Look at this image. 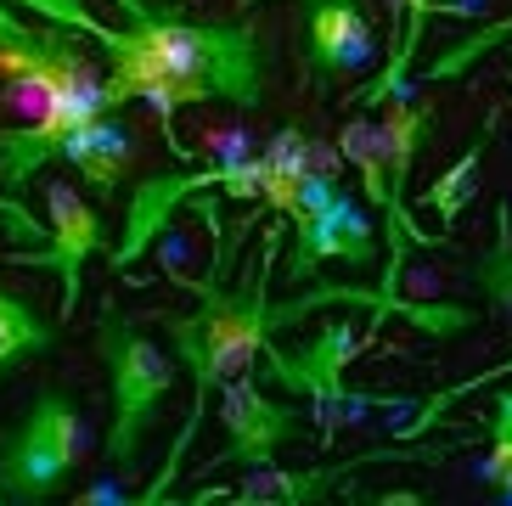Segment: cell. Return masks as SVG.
I'll list each match as a JSON object with an SVG mask.
<instances>
[{
	"instance_id": "obj_1",
	"label": "cell",
	"mask_w": 512,
	"mask_h": 506,
	"mask_svg": "<svg viewBox=\"0 0 512 506\" xmlns=\"http://www.w3.org/2000/svg\"><path fill=\"white\" fill-rule=\"evenodd\" d=\"M209 225H214V270L203 282L175 276L181 287H192L197 310L192 315H164L169 349H175L181 366L192 372V417L181 422V439H175L164 473H158V490H147L141 501H164L169 495L186 445H192L197 428H203V405L214 400V388L226 383V377L248 372L259 360V349L271 338H282V321H276V304H271V259H276V248H282V225L265 231L254 265L242 270V282H226L231 276V242H226V231H220V220H209Z\"/></svg>"
},
{
	"instance_id": "obj_2",
	"label": "cell",
	"mask_w": 512,
	"mask_h": 506,
	"mask_svg": "<svg viewBox=\"0 0 512 506\" xmlns=\"http://www.w3.org/2000/svg\"><path fill=\"white\" fill-rule=\"evenodd\" d=\"M136 45H147L169 74L192 90L197 102H231L254 113L265 102V29L259 23H220V17H186L181 6H147V0H119Z\"/></svg>"
},
{
	"instance_id": "obj_3",
	"label": "cell",
	"mask_w": 512,
	"mask_h": 506,
	"mask_svg": "<svg viewBox=\"0 0 512 506\" xmlns=\"http://www.w3.org/2000/svg\"><path fill=\"white\" fill-rule=\"evenodd\" d=\"M91 343H96V360H102V372H107L102 462L107 467H136L147 433L158 428L169 394H175V366H169L164 349H158L124 310H113V304L102 310Z\"/></svg>"
},
{
	"instance_id": "obj_4",
	"label": "cell",
	"mask_w": 512,
	"mask_h": 506,
	"mask_svg": "<svg viewBox=\"0 0 512 506\" xmlns=\"http://www.w3.org/2000/svg\"><path fill=\"white\" fill-rule=\"evenodd\" d=\"M91 445V422L74 405V394L57 383L34 388L17 428H0V506L57 501Z\"/></svg>"
},
{
	"instance_id": "obj_5",
	"label": "cell",
	"mask_w": 512,
	"mask_h": 506,
	"mask_svg": "<svg viewBox=\"0 0 512 506\" xmlns=\"http://www.w3.org/2000/svg\"><path fill=\"white\" fill-rule=\"evenodd\" d=\"M361 349H372V338H361L349 321H321L304 343H276V338L265 343L259 349V377L271 388H282V394H304L310 400V428H321L332 445V433L344 422H355L366 405H389V400L349 394L344 372Z\"/></svg>"
},
{
	"instance_id": "obj_6",
	"label": "cell",
	"mask_w": 512,
	"mask_h": 506,
	"mask_svg": "<svg viewBox=\"0 0 512 506\" xmlns=\"http://www.w3.org/2000/svg\"><path fill=\"white\" fill-rule=\"evenodd\" d=\"M0 79H6V96L29 113H40L68 90H102V68L74 40V29L23 23L12 17V0H0Z\"/></svg>"
},
{
	"instance_id": "obj_7",
	"label": "cell",
	"mask_w": 512,
	"mask_h": 506,
	"mask_svg": "<svg viewBox=\"0 0 512 506\" xmlns=\"http://www.w3.org/2000/svg\"><path fill=\"white\" fill-rule=\"evenodd\" d=\"M203 186H226V192H237V197H254L259 186H265V152H259V158H237V152H231L226 164H214V169H152L136 192H130L124 237H119V248H113V265L119 270L136 265L141 253L164 237L169 214L181 209L186 197H197Z\"/></svg>"
},
{
	"instance_id": "obj_8",
	"label": "cell",
	"mask_w": 512,
	"mask_h": 506,
	"mask_svg": "<svg viewBox=\"0 0 512 506\" xmlns=\"http://www.w3.org/2000/svg\"><path fill=\"white\" fill-rule=\"evenodd\" d=\"M214 394H220L226 445L197 467V478L220 473V467H271L287 445H299L304 433H310V411H304V405L271 400V394L259 388V377H248V372L226 377Z\"/></svg>"
},
{
	"instance_id": "obj_9",
	"label": "cell",
	"mask_w": 512,
	"mask_h": 506,
	"mask_svg": "<svg viewBox=\"0 0 512 506\" xmlns=\"http://www.w3.org/2000/svg\"><path fill=\"white\" fill-rule=\"evenodd\" d=\"M46 225H51V237L23 248V253H6V265L51 270L62 282V310L57 315L68 321V315L79 310V293H85V265L107 248V231H102L96 203L79 192V186H68V180H51L46 186Z\"/></svg>"
},
{
	"instance_id": "obj_10",
	"label": "cell",
	"mask_w": 512,
	"mask_h": 506,
	"mask_svg": "<svg viewBox=\"0 0 512 506\" xmlns=\"http://www.w3.org/2000/svg\"><path fill=\"white\" fill-rule=\"evenodd\" d=\"M377 62V29L366 0H299V74L316 96Z\"/></svg>"
},
{
	"instance_id": "obj_11",
	"label": "cell",
	"mask_w": 512,
	"mask_h": 506,
	"mask_svg": "<svg viewBox=\"0 0 512 506\" xmlns=\"http://www.w3.org/2000/svg\"><path fill=\"white\" fill-rule=\"evenodd\" d=\"M102 113H113L102 102V90H68V96L40 107L29 124H0V192L23 197L40 180V169L62 158V147Z\"/></svg>"
},
{
	"instance_id": "obj_12",
	"label": "cell",
	"mask_w": 512,
	"mask_h": 506,
	"mask_svg": "<svg viewBox=\"0 0 512 506\" xmlns=\"http://www.w3.org/2000/svg\"><path fill=\"white\" fill-rule=\"evenodd\" d=\"M439 456H451L445 450H417V445H383V450H366V456H349L338 467H304V473H271V467H254L248 484L237 490H203L192 501H237V506H316L321 495L338 484V478L361 473V467H377V462H439Z\"/></svg>"
},
{
	"instance_id": "obj_13",
	"label": "cell",
	"mask_w": 512,
	"mask_h": 506,
	"mask_svg": "<svg viewBox=\"0 0 512 506\" xmlns=\"http://www.w3.org/2000/svg\"><path fill=\"white\" fill-rule=\"evenodd\" d=\"M62 158H68V164L79 169V180L107 203V197L124 186V169L136 164V135H130V124L119 119V107H113V113H102V119L85 124V130L62 147Z\"/></svg>"
},
{
	"instance_id": "obj_14",
	"label": "cell",
	"mask_w": 512,
	"mask_h": 506,
	"mask_svg": "<svg viewBox=\"0 0 512 506\" xmlns=\"http://www.w3.org/2000/svg\"><path fill=\"white\" fill-rule=\"evenodd\" d=\"M434 12H451V0H406V17H400V34H394V51H389V62H383V74H377L372 85L349 90V107H355V113L383 107L400 85H411V57H417L422 29H428V17Z\"/></svg>"
},
{
	"instance_id": "obj_15",
	"label": "cell",
	"mask_w": 512,
	"mask_h": 506,
	"mask_svg": "<svg viewBox=\"0 0 512 506\" xmlns=\"http://www.w3.org/2000/svg\"><path fill=\"white\" fill-rule=\"evenodd\" d=\"M51 343H57V321H46V315L34 310V298L0 287V383H6L17 366L40 360Z\"/></svg>"
},
{
	"instance_id": "obj_16",
	"label": "cell",
	"mask_w": 512,
	"mask_h": 506,
	"mask_svg": "<svg viewBox=\"0 0 512 506\" xmlns=\"http://www.w3.org/2000/svg\"><path fill=\"white\" fill-rule=\"evenodd\" d=\"M496 124H501V107H490V113H484V124H479V135L467 141V152L434 180V186H428V192H422V203H428V209L445 220V231L462 220L467 203H473V192H479V164H484V152H490V135H496Z\"/></svg>"
},
{
	"instance_id": "obj_17",
	"label": "cell",
	"mask_w": 512,
	"mask_h": 506,
	"mask_svg": "<svg viewBox=\"0 0 512 506\" xmlns=\"http://www.w3.org/2000/svg\"><path fill=\"white\" fill-rule=\"evenodd\" d=\"M473 293L490 304L496 321L512 327V203L501 197L496 209V242L484 253H473Z\"/></svg>"
},
{
	"instance_id": "obj_18",
	"label": "cell",
	"mask_w": 512,
	"mask_h": 506,
	"mask_svg": "<svg viewBox=\"0 0 512 506\" xmlns=\"http://www.w3.org/2000/svg\"><path fill=\"white\" fill-rule=\"evenodd\" d=\"M338 152H344L349 164L361 169L366 203L383 214V203H389V152H383V130H377V124H366V119L344 124V141H338Z\"/></svg>"
},
{
	"instance_id": "obj_19",
	"label": "cell",
	"mask_w": 512,
	"mask_h": 506,
	"mask_svg": "<svg viewBox=\"0 0 512 506\" xmlns=\"http://www.w3.org/2000/svg\"><path fill=\"white\" fill-rule=\"evenodd\" d=\"M501 45H512V12L507 17H490V23H479L473 34H462L456 45H445V51L422 68V79H428V85H445V79L467 74L473 62H484L490 51H501Z\"/></svg>"
},
{
	"instance_id": "obj_20",
	"label": "cell",
	"mask_w": 512,
	"mask_h": 506,
	"mask_svg": "<svg viewBox=\"0 0 512 506\" xmlns=\"http://www.w3.org/2000/svg\"><path fill=\"white\" fill-rule=\"evenodd\" d=\"M484 484L490 495H512V388L496 394V417H490V456H484Z\"/></svg>"
},
{
	"instance_id": "obj_21",
	"label": "cell",
	"mask_w": 512,
	"mask_h": 506,
	"mask_svg": "<svg viewBox=\"0 0 512 506\" xmlns=\"http://www.w3.org/2000/svg\"><path fill=\"white\" fill-rule=\"evenodd\" d=\"M0 225H6V231H12L17 242H29V248L51 237V225L40 220V214L23 209V197H12V192H0Z\"/></svg>"
},
{
	"instance_id": "obj_22",
	"label": "cell",
	"mask_w": 512,
	"mask_h": 506,
	"mask_svg": "<svg viewBox=\"0 0 512 506\" xmlns=\"http://www.w3.org/2000/svg\"><path fill=\"white\" fill-rule=\"evenodd\" d=\"M383 6H389V29L400 34V17H406V0H383Z\"/></svg>"
},
{
	"instance_id": "obj_23",
	"label": "cell",
	"mask_w": 512,
	"mask_h": 506,
	"mask_svg": "<svg viewBox=\"0 0 512 506\" xmlns=\"http://www.w3.org/2000/svg\"><path fill=\"white\" fill-rule=\"evenodd\" d=\"M242 6H259V0H242Z\"/></svg>"
},
{
	"instance_id": "obj_24",
	"label": "cell",
	"mask_w": 512,
	"mask_h": 506,
	"mask_svg": "<svg viewBox=\"0 0 512 506\" xmlns=\"http://www.w3.org/2000/svg\"><path fill=\"white\" fill-rule=\"evenodd\" d=\"M507 57H512V45H507Z\"/></svg>"
}]
</instances>
